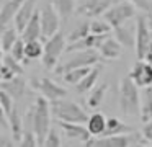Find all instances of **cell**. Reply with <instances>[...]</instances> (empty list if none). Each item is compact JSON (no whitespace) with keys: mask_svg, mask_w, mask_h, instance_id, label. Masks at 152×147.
Listing matches in <instances>:
<instances>
[{"mask_svg":"<svg viewBox=\"0 0 152 147\" xmlns=\"http://www.w3.org/2000/svg\"><path fill=\"white\" fill-rule=\"evenodd\" d=\"M102 56L96 49H90V51H80L75 52L72 57L69 59L67 62H64L62 65L56 69L57 74H66L69 70H74V69H82V67H95L96 64L100 62Z\"/></svg>","mask_w":152,"mask_h":147,"instance_id":"5b68a950","label":"cell"},{"mask_svg":"<svg viewBox=\"0 0 152 147\" xmlns=\"http://www.w3.org/2000/svg\"><path fill=\"white\" fill-rule=\"evenodd\" d=\"M121 49H123V46L118 42V39L108 36V38L103 41V44L100 46L98 52H100V56H102V59L113 61V59H118L119 56H121Z\"/></svg>","mask_w":152,"mask_h":147,"instance_id":"d6986e66","label":"cell"},{"mask_svg":"<svg viewBox=\"0 0 152 147\" xmlns=\"http://www.w3.org/2000/svg\"><path fill=\"white\" fill-rule=\"evenodd\" d=\"M141 121H152V87H147L141 93Z\"/></svg>","mask_w":152,"mask_h":147,"instance_id":"603a6c76","label":"cell"},{"mask_svg":"<svg viewBox=\"0 0 152 147\" xmlns=\"http://www.w3.org/2000/svg\"><path fill=\"white\" fill-rule=\"evenodd\" d=\"M106 123H108V118H105L103 113H93L85 126L93 137H102L106 131Z\"/></svg>","mask_w":152,"mask_h":147,"instance_id":"44dd1931","label":"cell"},{"mask_svg":"<svg viewBox=\"0 0 152 147\" xmlns=\"http://www.w3.org/2000/svg\"><path fill=\"white\" fill-rule=\"evenodd\" d=\"M59 126L62 132L66 134L67 139L70 140H80V142H88L92 139V134L83 124H75V123H62L59 121Z\"/></svg>","mask_w":152,"mask_h":147,"instance_id":"4fadbf2b","label":"cell"},{"mask_svg":"<svg viewBox=\"0 0 152 147\" xmlns=\"http://www.w3.org/2000/svg\"><path fill=\"white\" fill-rule=\"evenodd\" d=\"M25 54H26V61L23 64H30L31 61H36V59H43L44 54V44L39 39H34V41H28L25 42Z\"/></svg>","mask_w":152,"mask_h":147,"instance_id":"484cf974","label":"cell"},{"mask_svg":"<svg viewBox=\"0 0 152 147\" xmlns=\"http://www.w3.org/2000/svg\"><path fill=\"white\" fill-rule=\"evenodd\" d=\"M54 8L57 10L61 20H69L75 12V0H54Z\"/></svg>","mask_w":152,"mask_h":147,"instance_id":"f546056e","label":"cell"},{"mask_svg":"<svg viewBox=\"0 0 152 147\" xmlns=\"http://www.w3.org/2000/svg\"><path fill=\"white\" fill-rule=\"evenodd\" d=\"M115 38L123 48H136V25H123L115 29Z\"/></svg>","mask_w":152,"mask_h":147,"instance_id":"ac0fdd59","label":"cell"},{"mask_svg":"<svg viewBox=\"0 0 152 147\" xmlns=\"http://www.w3.org/2000/svg\"><path fill=\"white\" fill-rule=\"evenodd\" d=\"M90 28H92V34H98V36H108L110 31L113 29L105 20H93L90 23Z\"/></svg>","mask_w":152,"mask_h":147,"instance_id":"836d02e7","label":"cell"},{"mask_svg":"<svg viewBox=\"0 0 152 147\" xmlns=\"http://www.w3.org/2000/svg\"><path fill=\"white\" fill-rule=\"evenodd\" d=\"M62 142H61V137L57 134L56 129H51V132L48 134L46 140L43 142V147H61Z\"/></svg>","mask_w":152,"mask_h":147,"instance_id":"8d00e7d4","label":"cell"},{"mask_svg":"<svg viewBox=\"0 0 152 147\" xmlns=\"http://www.w3.org/2000/svg\"><path fill=\"white\" fill-rule=\"evenodd\" d=\"M147 64H151L152 65V46H151V49H149V52H147V56H145V59H144Z\"/></svg>","mask_w":152,"mask_h":147,"instance_id":"ab89813d","label":"cell"},{"mask_svg":"<svg viewBox=\"0 0 152 147\" xmlns=\"http://www.w3.org/2000/svg\"><path fill=\"white\" fill-rule=\"evenodd\" d=\"M39 38H43V31H41V15H39V10H36V13L31 18V21L28 23L25 31L21 33V39L25 42H28V41L39 39Z\"/></svg>","mask_w":152,"mask_h":147,"instance_id":"ffe728a7","label":"cell"},{"mask_svg":"<svg viewBox=\"0 0 152 147\" xmlns=\"http://www.w3.org/2000/svg\"><path fill=\"white\" fill-rule=\"evenodd\" d=\"M116 3H119V0H85L77 12L88 18H98V16H103Z\"/></svg>","mask_w":152,"mask_h":147,"instance_id":"30bf717a","label":"cell"},{"mask_svg":"<svg viewBox=\"0 0 152 147\" xmlns=\"http://www.w3.org/2000/svg\"><path fill=\"white\" fill-rule=\"evenodd\" d=\"M51 113L57 121L62 123H75V124H87L88 114L85 113L82 106L72 100H56L51 101Z\"/></svg>","mask_w":152,"mask_h":147,"instance_id":"3957f363","label":"cell"},{"mask_svg":"<svg viewBox=\"0 0 152 147\" xmlns=\"http://www.w3.org/2000/svg\"><path fill=\"white\" fill-rule=\"evenodd\" d=\"M141 134H142V139L152 144V121L144 123V126H142V129H141Z\"/></svg>","mask_w":152,"mask_h":147,"instance_id":"74e56055","label":"cell"},{"mask_svg":"<svg viewBox=\"0 0 152 147\" xmlns=\"http://www.w3.org/2000/svg\"><path fill=\"white\" fill-rule=\"evenodd\" d=\"M93 67H82V69H74V70H69L66 72V74L62 75V78L66 80V83L69 85H79L80 82H82L83 77H87V75L90 74V70H92Z\"/></svg>","mask_w":152,"mask_h":147,"instance_id":"4dcf8cb0","label":"cell"},{"mask_svg":"<svg viewBox=\"0 0 152 147\" xmlns=\"http://www.w3.org/2000/svg\"><path fill=\"white\" fill-rule=\"evenodd\" d=\"M132 144V136H102L93 137L88 142H85V147H129Z\"/></svg>","mask_w":152,"mask_h":147,"instance_id":"7c38bea8","label":"cell"},{"mask_svg":"<svg viewBox=\"0 0 152 147\" xmlns=\"http://www.w3.org/2000/svg\"><path fill=\"white\" fill-rule=\"evenodd\" d=\"M106 91H108V83H100L90 91V95L87 97V105L90 108H98L103 103L106 97Z\"/></svg>","mask_w":152,"mask_h":147,"instance_id":"4316f807","label":"cell"},{"mask_svg":"<svg viewBox=\"0 0 152 147\" xmlns=\"http://www.w3.org/2000/svg\"><path fill=\"white\" fill-rule=\"evenodd\" d=\"M31 87L34 90H38L41 93V97H44L48 101H56L66 98L67 90L64 87H61L59 83H56L54 80L48 77H36L31 80Z\"/></svg>","mask_w":152,"mask_h":147,"instance_id":"9c48e42d","label":"cell"},{"mask_svg":"<svg viewBox=\"0 0 152 147\" xmlns=\"http://www.w3.org/2000/svg\"><path fill=\"white\" fill-rule=\"evenodd\" d=\"M41 15V31H43V39L48 41L49 38H53L54 34L59 33L61 26V16L57 13V10L54 8L53 3H44L39 10Z\"/></svg>","mask_w":152,"mask_h":147,"instance_id":"ba28073f","label":"cell"},{"mask_svg":"<svg viewBox=\"0 0 152 147\" xmlns=\"http://www.w3.org/2000/svg\"><path fill=\"white\" fill-rule=\"evenodd\" d=\"M110 36V34H108ZM108 36H98V34H88L87 38L80 39L77 42H72V44H67L66 52H80V51H90V49H96L98 51L100 46L103 44Z\"/></svg>","mask_w":152,"mask_h":147,"instance_id":"5bb4252c","label":"cell"},{"mask_svg":"<svg viewBox=\"0 0 152 147\" xmlns=\"http://www.w3.org/2000/svg\"><path fill=\"white\" fill-rule=\"evenodd\" d=\"M90 23H92V21H82V23H79V25H77L75 28L72 29V31H70L69 38H67L69 44H72V42H77V41H80V39L87 38L88 34H92Z\"/></svg>","mask_w":152,"mask_h":147,"instance_id":"f1b7e54d","label":"cell"},{"mask_svg":"<svg viewBox=\"0 0 152 147\" xmlns=\"http://www.w3.org/2000/svg\"><path fill=\"white\" fill-rule=\"evenodd\" d=\"M51 101H48L44 97H38L34 105L30 108L26 114V123L28 127L25 131H31L34 132V136L38 137L39 144L43 146V142L46 140L48 134L51 132Z\"/></svg>","mask_w":152,"mask_h":147,"instance_id":"6da1fadb","label":"cell"},{"mask_svg":"<svg viewBox=\"0 0 152 147\" xmlns=\"http://www.w3.org/2000/svg\"><path fill=\"white\" fill-rule=\"evenodd\" d=\"M124 2H129L132 5H136L137 8L144 10V12H152V5L149 0H124Z\"/></svg>","mask_w":152,"mask_h":147,"instance_id":"f35d334b","label":"cell"},{"mask_svg":"<svg viewBox=\"0 0 152 147\" xmlns=\"http://www.w3.org/2000/svg\"><path fill=\"white\" fill-rule=\"evenodd\" d=\"M64 49H67V46H66V38L61 31L44 42L43 64L48 70H56L57 69V62H59V57L64 52Z\"/></svg>","mask_w":152,"mask_h":147,"instance_id":"277c9868","label":"cell"},{"mask_svg":"<svg viewBox=\"0 0 152 147\" xmlns=\"http://www.w3.org/2000/svg\"><path fill=\"white\" fill-rule=\"evenodd\" d=\"M136 8H137L136 5L123 0V2L116 3L115 7H111V8L103 15V20H105L113 29H116V28H119V26L126 25L131 18H134Z\"/></svg>","mask_w":152,"mask_h":147,"instance_id":"52a82bcc","label":"cell"},{"mask_svg":"<svg viewBox=\"0 0 152 147\" xmlns=\"http://www.w3.org/2000/svg\"><path fill=\"white\" fill-rule=\"evenodd\" d=\"M18 39H20L18 38V29L15 28V26H7V28H4V31H2V38H0L2 51H4L5 54H8V52L12 51V48L17 44Z\"/></svg>","mask_w":152,"mask_h":147,"instance_id":"d4e9b609","label":"cell"},{"mask_svg":"<svg viewBox=\"0 0 152 147\" xmlns=\"http://www.w3.org/2000/svg\"><path fill=\"white\" fill-rule=\"evenodd\" d=\"M100 72H102V67H100V65H95V67L90 70V74L87 75V77H83L82 82H80L79 85H75V87H77V93L92 91L93 88L96 87V80H98V77H100Z\"/></svg>","mask_w":152,"mask_h":147,"instance_id":"cb8c5ba5","label":"cell"},{"mask_svg":"<svg viewBox=\"0 0 152 147\" xmlns=\"http://www.w3.org/2000/svg\"><path fill=\"white\" fill-rule=\"evenodd\" d=\"M34 13H36V0H26V2L23 3V7L20 8V12L17 13L15 20H13V25H15V28L18 29L20 34L25 31V28H26V25L31 21Z\"/></svg>","mask_w":152,"mask_h":147,"instance_id":"9a60e30c","label":"cell"},{"mask_svg":"<svg viewBox=\"0 0 152 147\" xmlns=\"http://www.w3.org/2000/svg\"><path fill=\"white\" fill-rule=\"evenodd\" d=\"M26 87H28V83H26V78L23 75H18V77L12 78L8 82H0V90H5L15 100H20V98L25 97Z\"/></svg>","mask_w":152,"mask_h":147,"instance_id":"2e32d148","label":"cell"},{"mask_svg":"<svg viewBox=\"0 0 152 147\" xmlns=\"http://www.w3.org/2000/svg\"><path fill=\"white\" fill-rule=\"evenodd\" d=\"M134 127L124 124L121 119L118 118H108V123H106V131L103 136H126V134H132Z\"/></svg>","mask_w":152,"mask_h":147,"instance_id":"7402d4cb","label":"cell"},{"mask_svg":"<svg viewBox=\"0 0 152 147\" xmlns=\"http://www.w3.org/2000/svg\"><path fill=\"white\" fill-rule=\"evenodd\" d=\"M2 65H5V67H7L10 72H13L17 77H18V75H23V72H25L23 67H21V62L15 61L10 54H5L4 56V59H2Z\"/></svg>","mask_w":152,"mask_h":147,"instance_id":"d6a6232c","label":"cell"},{"mask_svg":"<svg viewBox=\"0 0 152 147\" xmlns=\"http://www.w3.org/2000/svg\"><path fill=\"white\" fill-rule=\"evenodd\" d=\"M39 147H43V146H39Z\"/></svg>","mask_w":152,"mask_h":147,"instance_id":"b9f144b4","label":"cell"},{"mask_svg":"<svg viewBox=\"0 0 152 147\" xmlns=\"http://www.w3.org/2000/svg\"><path fill=\"white\" fill-rule=\"evenodd\" d=\"M0 106H2V116L8 118L15 110V98L8 95L5 90H0Z\"/></svg>","mask_w":152,"mask_h":147,"instance_id":"1f68e13d","label":"cell"},{"mask_svg":"<svg viewBox=\"0 0 152 147\" xmlns=\"http://www.w3.org/2000/svg\"><path fill=\"white\" fill-rule=\"evenodd\" d=\"M149 147H152V146H149Z\"/></svg>","mask_w":152,"mask_h":147,"instance_id":"60d3db41","label":"cell"},{"mask_svg":"<svg viewBox=\"0 0 152 147\" xmlns=\"http://www.w3.org/2000/svg\"><path fill=\"white\" fill-rule=\"evenodd\" d=\"M119 108L126 116H141V93L139 87L129 75L119 82Z\"/></svg>","mask_w":152,"mask_h":147,"instance_id":"7a4b0ae2","label":"cell"},{"mask_svg":"<svg viewBox=\"0 0 152 147\" xmlns=\"http://www.w3.org/2000/svg\"><path fill=\"white\" fill-rule=\"evenodd\" d=\"M26 0H7V2L2 5V10H0V25L7 28L8 23L13 21L17 13L20 12V8L23 7V3Z\"/></svg>","mask_w":152,"mask_h":147,"instance_id":"e0dca14e","label":"cell"},{"mask_svg":"<svg viewBox=\"0 0 152 147\" xmlns=\"http://www.w3.org/2000/svg\"><path fill=\"white\" fill-rule=\"evenodd\" d=\"M152 46V31L144 15L136 16V56L137 61H144Z\"/></svg>","mask_w":152,"mask_h":147,"instance_id":"8992f818","label":"cell"},{"mask_svg":"<svg viewBox=\"0 0 152 147\" xmlns=\"http://www.w3.org/2000/svg\"><path fill=\"white\" fill-rule=\"evenodd\" d=\"M39 140H38V137L34 136V132H31V131H25L23 137H21L20 140V147H39Z\"/></svg>","mask_w":152,"mask_h":147,"instance_id":"d590c367","label":"cell"},{"mask_svg":"<svg viewBox=\"0 0 152 147\" xmlns=\"http://www.w3.org/2000/svg\"><path fill=\"white\" fill-rule=\"evenodd\" d=\"M129 77L139 88L152 87V65L147 64L145 61H137L132 65Z\"/></svg>","mask_w":152,"mask_h":147,"instance_id":"8fae6325","label":"cell"},{"mask_svg":"<svg viewBox=\"0 0 152 147\" xmlns=\"http://www.w3.org/2000/svg\"><path fill=\"white\" fill-rule=\"evenodd\" d=\"M7 121H8V124H10V131H12V134H13V139L20 142L23 134H25V131H23V126H21V116H20V113H18L17 106H15V110L10 113V116L7 118Z\"/></svg>","mask_w":152,"mask_h":147,"instance_id":"83f0119b","label":"cell"},{"mask_svg":"<svg viewBox=\"0 0 152 147\" xmlns=\"http://www.w3.org/2000/svg\"><path fill=\"white\" fill-rule=\"evenodd\" d=\"M8 54H10L15 61H18V62H21V64H23V62L26 61V54H25V41H23V39H21V38L18 39L17 44L12 48V51L8 52Z\"/></svg>","mask_w":152,"mask_h":147,"instance_id":"e575fe53","label":"cell"}]
</instances>
